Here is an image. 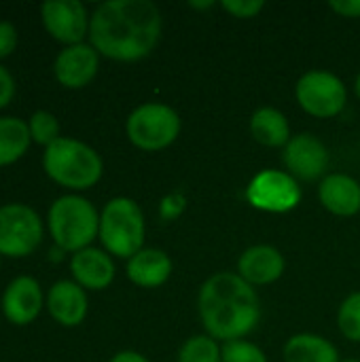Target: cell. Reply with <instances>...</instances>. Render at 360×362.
Instances as JSON below:
<instances>
[{"instance_id": "obj_6", "label": "cell", "mask_w": 360, "mask_h": 362, "mask_svg": "<svg viewBox=\"0 0 360 362\" xmlns=\"http://www.w3.org/2000/svg\"><path fill=\"white\" fill-rule=\"evenodd\" d=\"M127 138L142 151H161L180 134L178 112L159 102H146L127 117Z\"/></svg>"}, {"instance_id": "obj_8", "label": "cell", "mask_w": 360, "mask_h": 362, "mask_svg": "<svg viewBox=\"0 0 360 362\" xmlns=\"http://www.w3.org/2000/svg\"><path fill=\"white\" fill-rule=\"evenodd\" d=\"M295 95L299 106L308 115L318 119L337 117L348 100L346 85L342 83V78L327 70L306 72L295 87Z\"/></svg>"}, {"instance_id": "obj_16", "label": "cell", "mask_w": 360, "mask_h": 362, "mask_svg": "<svg viewBox=\"0 0 360 362\" xmlns=\"http://www.w3.org/2000/svg\"><path fill=\"white\" fill-rule=\"evenodd\" d=\"M284 274V257L274 246H252L238 261V276L250 286L276 282Z\"/></svg>"}, {"instance_id": "obj_7", "label": "cell", "mask_w": 360, "mask_h": 362, "mask_svg": "<svg viewBox=\"0 0 360 362\" xmlns=\"http://www.w3.org/2000/svg\"><path fill=\"white\" fill-rule=\"evenodd\" d=\"M42 242V218L25 204L0 206V257L23 259Z\"/></svg>"}, {"instance_id": "obj_31", "label": "cell", "mask_w": 360, "mask_h": 362, "mask_svg": "<svg viewBox=\"0 0 360 362\" xmlns=\"http://www.w3.org/2000/svg\"><path fill=\"white\" fill-rule=\"evenodd\" d=\"M110 362H149L142 354H138V352H132V350H125V352H119V354H115Z\"/></svg>"}, {"instance_id": "obj_33", "label": "cell", "mask_w": 360, "mask_h": 362, "mask_svg": "<svg viewBox=\"0 0 360 362\" xmlns=\"http://www.w3.org/2000/svg\"><path fill=\"white\" fill-rule=\"evenodd\" d=\"M189 6H193V8H210V6H214V2L212 0H206V2H189Z\"/></svg>"}, {"instance_id": "obj_4", "label": "cell", "mask_w": 360, "mask_h": 362, "mask_svg": "<svg viewBox=\"0 0 360 362\" xmlns=\"http://www.w3.org/2000/svg\"><path fill=\"white\" fill-rule=\"evenodd\" d=\"M49 233L53 244L64 252H79L89 248V244L100 233V214L95 206L81 195L57 197L47 214Z\"/></svg>"}, {"instance_id": "obj_10", "label": "cell", "mask_w": 360, "mask_h": 362, "mask_svg": "<svg viewBox=\"0 0 360 362\" xmlns=\"http://www.w3.org/2000/svg\"><path fill=\"white\" fill-rule=\"evenodd\" d=\"M40 19L45 30L66 47L79 45L89 36L91 15L79 0H49L40 4Z\"/></svg>"}, {"instance_id": "obj_13", "label": "cell", "mask_w": 360, "mask_h": 362, "mask_svg": "<svg viewBox=\"0 0 360 362\" xmlns=\"http://www.w3.org/2000/svg\"><path fill=\"white\" fill-rule=\"evenodd\" d=\"M284 165L289 174L301 180H316L329 165L327 146L312 134H299L284 146Z\"/></svg>"}, {"instance_id": "obj_32", "label": "cell", "mask_w": 360, "mask_h": 362, "mask_svg": "<svg viewBox=\"0 0 360 362\" xmlns=\"http://www.w3.org/2000/svg\"><path fill=\"white\" fill-rule=\"evenodd\" d=\"M49 255H51V257H49L51 261H62V259H64V250H62L59 246H53Z\"/></svg>"}, {"instance_id": "obj_14", "label": "cell", "mask_w": 360, "mask_h": 362, "mask_svg": "<svg viewBox=\"0 0 360 362\" xmlns=\"http://www.w3.org/2000/svg\"><path fill=\"white\" fill-rule=\"evenodd\" d=\"M47 310L62 327H79L87 316V293L74 280H57L47 293Z\"/></svg>"}, {"instance_id": "obj_15", "label": "cell", "mask_w": 360, "mask_h": 362, "mask_svg": "<svg viewBox=\"0 0 360 362\" xmlns=\"http://www.w3.org/2000/svg\"><path fill=\"white\" fill-rule=\"evenodd\" d=\"M70 272L74 282L89 291H104L115 280V263L110 255L91 246L72 255Z\"/></svg>"}, {"instance_id": "obj_5", "label": "cell", "mask_w": 360, "mask_h": 362, "mask_svg": "<svg viewBox=\"0 0 360 362\" xmlns=\"http://www.w3.org/2000/svg\"><path fill=\"white\" fill-rule=\"evenodd\" d=\"M104 250L119 259H132L144 244V216L129 197H112L100 214V233Z\"/></svg>"}, {"instance_id": "obj_22", "label": "cell", "mask_w": 360, "mask_h": 362, "mask_svg": "<svg viewBox=\"0 0 360 362\" xmlns=\"http://www.w3.org/2000/svg\"><path fill=\"white\" fill-rule=\"evenodd\" d=\"M178 362H223V348L210 335H195L180 348Z\"/></svg>"}, {"instance_id": "obj_9", "label": "cell", "mask_w": 360, "mask_h": 362, "mask_svg": "<svg viewBox=\"0 0 360 362\" xmlns=\"http://www.w3.org/2000/svg\"><path fill=\"white\" fill-rule=\"evenodd\" d=\"M248 202L263 212H289L301 202V189L289 172L263 170L257 174L248 189Z\"/></svg>"}, {"instance_id": "obj_36", "label": "cell", "mask_w": 360, "mask_h": 362, "mask_svg": "<svg viewBox=\"0 0 360 362\" xmlns=\"http://www.w3.org/2000/svg\"><path fill=\"white\" fill-rule=\"evenodd\" d=\"M0 265H2V257H0Z\"/></svg>"}, {"instance_id": "obj_24", "label": "cell", "mask_w": 360, "mask_h": 362, "mask_svg": "<svg viewBox=\"0 0 360 362\" xmlns=\"http://www.w3.org/2000/svg\"><path fill=\"white\" fill-rule=\"evenodd\" d=\"M337 325L346 339L360 341V293H352L342 303L337 314Z\"/></svg>"}, {"instance_id": "obj_21", "label": "cell", "mask_w": 360, "mask_h": 362, "mask_svg": "<svg viewBox=\"0 0 360 362\" xmlns=\"http://www.w3.org/2000/svg\"><path fill=\"white\" fill-rule=\"evenodd\" d=\"M32 142L30 127L19 117H0V168L19 161Z\"/></svg>"}, {"instance_id": "obj_34", "label": "cell", "mask_w": 360, "mask_h": 362, "mask_svg": "<svg viewBox=\"0 0 360 362\" xmlns=\"http://www.w3.org/2000/svg\"><path fill=\"white\" fill-rule=\"evenodd\" d=\"M354 91H356V95H359V100H360V74L356 76V83H354Z\"/></svg>"}, {"instance_id": "obj_17", "label": "cell", "mask_w": 360, "mask_h": 362, "mask_svg": "<svg viewBox=\"0 0 360 362\" xmlns=\"http://www.w3.org/2000/svg\"><path fill=\"white\" fill-rule=\"evenodd\" d=\"M320 204L337 216H354L360 210V185L348 174H329L318 187Z\"/></svg>"}, {"instance_id": "obj_11", "label": "cell", "mask_w": 360, "mask_h": 362, "mask_svg": "<svg viewBox=\"0 0 360 362\" xmlns=\"http://www.w3.org/2000/svg\"><path fill=\"white\" fill-rule=\"evenodd\" d=\"M98 68L100 53L89 42L64 47L53 62V74L66 89H81L89 85L98 74Z\"/></svg>"}, {"instance_id": "obj_1", "label": "cell", "mask_w": 360, "mask_h": 362, "mask_svg": "<svg viewBox=\"0 0 360 362\" xmlns=\"http://www.w3.org/2000/svg\"><path fill=\"white\" fill-rule=\"evenodd\" d=\"M161 13L151 0H108L89 19V45L104 57L138 62L159 42Z\"/></svg>"}, {"instance_id": "obj_23", "label": "cell", "mask_w": 360, "mask_h": 362, "mask_svg": "<svg viewBox=\"0 0 360 362\" xmlns=\"http://www.w3.org/2000/svg\"><path fill=\"white\" fill-rule=\"evenodd\" d=\"M28 127H30V136L36 144L40 146H51L55 140H59V121L53 112L49 110H36L30 121H28Z\"/></svg>"}, {"instance_id": "obj_3", "label": "cell", "mask_w": 360, "mask_h": 362, "mask_svg": "<svg viewBox=\"0 0 360 362\" xmlns=\"http://www.w3.org/2000/svg\"><path fill=\"white\" fill-rule=\"evenodd\" d=\"M42 170L53 182L72 191H85L102 178L104 163L89 144L62 136L45 148Z\"/></svg>"}, {"instance_id": "obj_35", "label": "cell", "mask_w": 360, "mask_h": 362, "mask_svg": "<svg viewBox=\"0 0 360 362\" xmlns=\"http://www.w3.org/2000/svg\"><path fill=\"white\" fill-rule=\"evenodd\" d=\"M344 362H360V361H354V358H350V361H344Z\"/></svg>"}, {"instance_id": "obj_28", "label": "cell", "mask_w": 360, "mask_h": 362, "mask_svg": "<svg viewBox=\"0 0 360 362\" xmlns=\"http://www.w3.org/2000/svg\"><path fill=\"white\" fill-rule=\"evenodd\" d=\"M17 47V28L11 21H0V59L8 57Z\"/></svg>"}, {"instance_id": "obj_30", "label": "cell", "mask_w": 360, "mask_h": 362, "mask_svg": "<svg viewBox=\"0 0 360 362\" xmlns=\"http://www.w3.org/2000/svg\"><path fill=\"white\" fill-rule=\"evenodd\" d=\"M329 6L342 17H360V0H331Z\"/></svg>"}, {"instance_id": "obj_26", "label": "cell", "mask_w": 360, "mask_h": 362, "mask_svg": "<svg viewBox=\"0 0 360 362\" xmlns=\"http://www.w3.org/2000/svg\"><path fill=\"white\" fill-rule=\"evenodd\" d=\"M187 208V197L180 193V191H174L170 195H166L159 204V216L161 221L170 223V221H176Z\"/></svg>"}, {"instance_id": "obj_29", "label": "cell", "mask_w": 360, "mask_h": 362, "mask_svg": "<svg viewBox=\"0 0 360 362\" xmlns=\"http://www.w3.org/2000/svg\"><path fill=\"white\" fill-rule=\"evenodd\" d=\"M13 95H15V78H13V74H11L6 68L0 64V110H2L4 106L11 104Z\"/></svg>"}, {"instance_id": "obj_20", "label": "cell", "mask_w": 360, "mask_h": 362, "mask_svg": "<svg viewBox=\"0 0 360 362\" xmlns=\"http://www.w3.org/2000/svg\"><path fill=\"white\" fill-rule=\"evenodd\" d=\"M250 134L263 146H286L291 140V125L278 108L265 106L252 115Z\"/></svg>"}, {"instance_id": "obj_27", "label": "cell", "mask_w": 360, "mask_h": 362, "mask_svg": "<svg viewBox=\"0 0 360 362\" xmlns=\"http://www.w3.org/2000/svg\"><path fill=\"white\" fill-rule=\"evenodd\" d=\"M265 6L263 0H223V8L227 13H231L233 17L240 19H248L261 13V8Z\"/></svg>"}, {"instance_id": "obj_25", "label": "cell", "mask_w": 360, "mask_h": 362, "mask_svg": "<svg viewBox=\"0 0 360 362\" xmlns=\"http://www.w3.org/2000/svg\"><path fill=\"white\" fill-rule=\"evenodd\" d=\"M223 362H267V358L259 346L238 339L223 346Z\"/></svg>"}, {"instance_id": "obj_2", "label": "cell", "mask_w": 360, "mask_h": 362, "mask_svg": "<svg viewBox=\"0 0 360 362\" xmlns=\"http://www.w3.org/2000/svg\"><path fill=\"white\" fill-rule=\"evenodd\" d=\"M197 310L206 333L212 339L238 341L259 322V297L238 274H214L202 284Z\"/></svg>"}, {"instance_id": "obj_18", "label": "cell", "mask_w": 360, "mask_h": 362, "mask_svg": "<svg viewBox=\"0 0 360 362\" xmlns=\"http://www.w3.org/2000/svg\"><path fill=\"white\" fill-rule=\"evenodd\" d=\"M127 278L142 288H157L172 276V261L159 248H142L127 261Z\"/></svg>"}, {"instance_id": "obj_19", "label": "cell", "mask_w": 360, "mask_h": 362, "mask_svg": "<svg viewBox=\"0 0 360 362\" xmlns=\"http://www.w3.org/2000/svg\"><path fill=\"white\" fill-rule=\"evenodd\" d=\"M284 361L286 362H339L337 348L314 333H299L293 335L284 346Z\"/></svg>"}, {"instance_id": "obj_12", "label": "cell", "mask_w": 360, "mask_h": 362, "mask_svg": "<svg viewBox=\"0 0 360 362\" xmlns=\"http://www.w3.org/2000/svg\"><path fill=\"white\" fill-rule=\"evenodd\" d=\"M42 288L32 276H19L8 282L2 293V314L15 327H25L34 322L42 310Z\"/></svg>"}]
</instances>
